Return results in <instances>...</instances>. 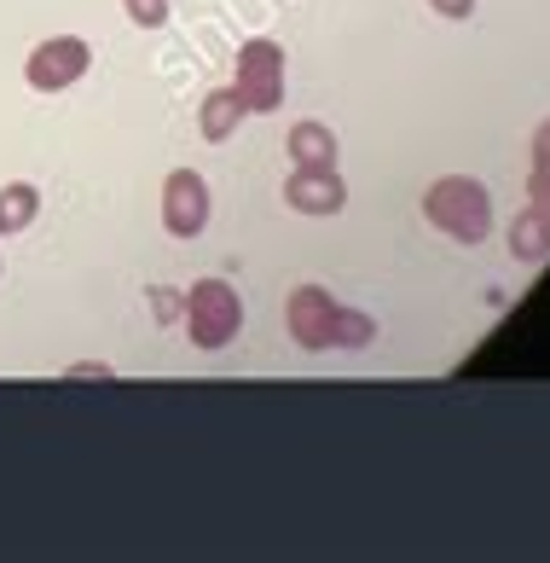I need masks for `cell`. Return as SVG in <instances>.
<instances>
[{"instance_id": "cell-9", "label": "cell", "mask_w": 550, "mask_h": 563, "mask_svg": "<svg viewBox=\"0 0 550 563\" xmlns=\"http://www.w3.org/2000/svg\"><path fill=\"white\" fill-rule=\"evenodd\" d=\"M244 99L232 93V88H215V93H203V106H198V129L209 145H226L232 134H238V122H244Z\"/></svg>"}, {"instance_id": "cell-13", "label": "cell", "mask_w": 550, "mask_h": 563, "mask_svg": "<svg viewBox=\"0 0 550 563\" xmlns=\"http://www.w3.org/2000/svg\"><path fill=\"white\" fill-rule=\"evenodd\" d=\"M122 7H128V18L139 30H162L168 24V0H122Z\"/></svg>"}, {"instance_id": "cell-2", "label": "cell", "mask_w": 550, "mask_h": 563, "mask_svg": "<svg viewBox=\"0 0 550 563\" xmlns=\"http://www.w3.org/2000/svg\"><path fill=\"white\" fill-rule=\"evenodd\" d=\"M180 325L198 349H226L244 331V302L226 279H198L180 297Z\"/></svg>"}, {"instance_id": "cell-1", "label": "cell", "mask_w": 550, "mask_h": 563, "mask_svg": "<svg viewBox=\"0 0 550 563\" xmlns=\"http://www.w3.org/2000/svg\"><path fill=\"white\" fill-rule=\"evenodd\" d=\"M423 216L458 244H481L493 233V198H486V186L475 175H440L423 192Z\"/></svg>"}, {"instance_id": "cell-6", "label": "cell", "mask_w": 550, "mask_h": 563, "mask_svg": "<svg viewBox=\"0 0 550 563\" xmlns=\"http://www.w3.org/2000/svg\"><path fill=\"white\" fill-rule=\"evenodd\" d=\"M284 320H290V338L302 343V349H330L336 297H330L325 285H295V290H290V308H284Z\"/></svg>"}, {"instance_id": "cell-5", "label": "cell", "mask_w": 550, "mask_h": 563, "mask_svg": "<svg viewBox=\"0 0 550 563\" xmlns=\"http://www.w3.org/2000/svg\"><path fill=\"white\" fill-rule=\"evenodd\" d=\"M162 227L175 239H198L209 227V180L198 169H175L162 180Z\"/></svg>"}, {"instance_id": "cell-10", "label": "cell", "mask_w": 550, "mask_h": 563, "mask_svg": "<svg viewBox=\"0 0 550 563\" xmlns=\"http://www.w3.org/2000/svg\"><path fill=\"white\" fill-rule=\"evenodd\" d=\"M35 210H41V192L30 180L0 186V233H24V227L35 221Z\"/></svg>"}, {"instance_id": "cell-17", "label": "cell", "mask_w": 550, "mask_h": 563, "mask_svg": "<svg viewBox=\"0 0 550 563\" xmlns=\"http://www.w3.org/2000/svg\"><path fill=\"white\" fill-rule=\"evenodd\" d=\"M151 308H157L162 320H175V314H180V297H168V290H151Z\"/></svg>"}, {"instance_id": "cell-15", "label": "cell", "mask_w": 550, "mask_h": 563, "mask_svg": "<svg viewBox=\"0 0 550 563\" xmlns=\"http://www.w3.org/2000/svg\"><path fill=\"white\" fill-rule=\"evenodd\" d=\"M534 163H539V169H550V117L539 122V134H534Z\"/></svg>"}, {"instance_id": "cell-11", "label": "cell", "mask_w": 550, "mask_h": 563, "mask_svg": "<svg viewBox=\"0 0 550 563\" xmlns=\"http://www.w3.org/2000/svg\"><path fill=\"white\" fill-rule=\"evenodd\" d=\"M510 256H516V262H545V256H550V227L539 221V210L516 216V227H510Z\"/></svg>"}, {"instance_id": "cell-8", "label": "cell", "mask_w": 550, "mask_h": 563, "mask_svg": "<svg viewBox=\"0 0 550 563\" xmlns=\"http://www.w3.org/2000/svg\"><path fill=\"white\" fill-rule=\"evenodd\" d=\"M290 163H295V169H336V134L325 129V122H295V129H290Z\"/></svg>"}, {"instance_id": "cell-12", "label": "cell", "mask_w": 550, "mask_h": 563, "mask_svg": "<svg viewBox=\"0 0 550 563\" xmlns=\"http://www.w3.org/2000/svg\"><path fill=\"white\" fill-rule=\"evenodd\" d=\"M377 338V320L359 314V308H343L336 302V325H330V349H366Z\"/></svg>"}, {"instance_id": "cell-14", "label": "cell", "mask_w": 550, "mask_h": 563, "mask_svg": "<svg viewBox=\"0 0 550 563\" xmlns=\"http://www.w3.org/2000/svg\"><path fill=\"white\" fill-rule=\"evenodd\" d=\"M534 210L550 227V169H539V163H534Z\"/></svg>"}, {"instance_id": "cell-3", "label": "cell", "mask_w": 550, "mask_h": 563, "mask_svg": "<svg viewBox=\"0 0 550 563\" xmlns=\"http://www.w3.org/2000/svg\"><path fill=\"white\" fill-rule=\"evenodd\" d=\"M232 93L244 99L249 117H267L284 106V47L279 41H249L238 53V81H232Z\"/></svg>"}, {"instance_id": "cell-7", "label": "cell", "mask_w": 550, "mask_h": 563, "mask_svg": "<svg viewBox=\"0 0 550 563\" xmlns=\"http://www.w3.org/2000/svg\"><path fill=\"white\" fill-rule=\"evenodd\" d=\"M284 203L295 216H336L348 203V186L336 169H295L284 180Z\"/></svg>"}, {"instance_id": "cell-16", "label": "cell", "mask_w": 550, "mask_h": 563, "mask_svg": "<svg viewBox=\"0 0 550 563\" xmlns=\"http://www.w3.org/2000/svg\"><path fill=\"white\" fill-rule=\"evenodd\" d=\"M429 7H435L440 18H470V12H475V0H429Z\"/></svg>"}, {"instance_id": "cell-4", "label": "cell", "mask_w": 550, "mask_h": 563, "mask_svg": "<svg viewBox=\"0 0 550 563\" xmlns=\"http://www.w3.org/2000/svg\"><path fill=\"white\" fill-rule=\"evenodd\" d=\"M88 65H93L88 41L81 35H53V41H41V47L30 53L24 76H30L35 93H65V88H76V81L88 76Z\"/></svg>"}]
</instances>
